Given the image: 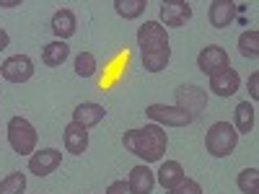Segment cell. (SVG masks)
Returning <instances> with one entry per match:
<instances>
[{"mask_svg":"<svg viewBox=\"0 0 259 194\" xmlns=\"http://www.w3.org/2000/svg\"><path fill=\"white\" fill-rule=\"evenodd\" d=\"M0 75H3L8 83H26L34 75V62L29 55H13L3 62L0 68Z\"/></svg>","mask_w":259,"mask_h":194,"instance_id":"obj_9","label":"cell"},{"mask_svg":"<svg viewBox=\"0 0 259 194\" xmlns=\"http://www.w3.org/2000/svg\"><path fill=\"white\" fill-rule=\"evenodd\" d=\"M148 8V0H114V11L124 18V21H133L140 18Z\"/></svg>","mask_w":259,"mask_h":194,"instance_id":"obj_21","label":"cell"},{"mask_svg":"<svg viewBox=\"0 0 259 194\" xmlns=\"http://www.w3.org/2000/svg\"><path fill=\"white\" fill-rule=\"evenodd\" d=\"M182 179H184V168H182L179 161H163L161 168H158V174H156V181H158L166 191H171Z\"/></svg>","mask_w":259,"mask_h":194,"instance_id":"obj_17","label":"cell"},{"mask_svg":"<svg viewBox=\"0 0 259 194\" xmlns=\"http://www.w3.org/2000/svg\"><path fill=\"white\" fill-rule=\"evenodd\" d=\"M62 163V153L57 148H45V150H34V153L29 156V171L34 176L45 179L50 174H55V171L60 168Z\"/></svg>","mask_w":259,"mask_h":194,"instance_id":"obj_7","label":"cell"},{"mask_svg":"<svg viewBox=\"0 0 259 194\" xmlns=\"http://www.w3.org/2000/svg\"><path fill=\"white\" fill-rule=\"evenodd\" d=\"M11 44V36H8V31L6 29H0V50H6Z\"/></svg>","mask_w":259,"mask_h":194,"instance_id":"obj_29","label":"cell"},{"mask_svg":"<svg viewBox=\"0 0 259 194\" xmlns=\"http://www.w3.org/2000/svg\"><path fill=\"white\" fill-rule=\"evenodd\" d=\"M130 194H150L156 189V174L148 166H135L127 176Z\"/></svg>","mask_w":259,"mask_h":194,"instance_id":"obj_14","label":"cell"},{"mask_svg":"<svg viewBox=\"0 0 259 194\" xmlns=\"http://www.w3.org/2000/svg\"><path fill=\"white\" fill-rule=\"evenodd\" d=\"M122 142L133 156L143 158L145 163H156L163 158L166 148H168V135L158 124H145L140 129H127Z\"/></svg>","mask_w":259,"mask_h":194,"instance_id":"obj_1","label":"cell"},{"mask_svg":"<svg viewBox=\"0 0 259 194\" xmlns=\"http://www.w3.org/2000/svg\"><path fill=\"white\" fill-rule=\"evenodd\" d=\"M78 24H75V13L70 8H60L52 16V34L57 36V41H65L75 34Z\"/></svg>","mask_w":259,"mask_h":194,"instance_id":"obj_16","label":"cell"},{"mask_svg":"<svg viewBox=\"0 0 259 194\" xmlns=\"http://www.w3.org/2000/svg\"><path fill=\"white\" fill-rule=\"evenodd\" d=\"M197 68H200L207 78H212V75H218V73L228 70V68H231L228 52H226L223 47H218V44H207V47L197 55Z\"/></svg>","mask_w":259,"mask_h":194,"instance_id":"obj_8","label":"cell"},{"mask_svg":"<svg viewBox=\"0 0 259 194\" xmlns=\"http://www.w3.org/2000/svg\"><path fill=\"white\" fill-rule=\"evenodd\" d=\"M236 186L241 189V194H259V171L244 168L239 174V179H236Z\"/></svg>","mask_w":259,"mask_h":194,"instance_id":"obj_24","label":"cell"},{"mask_svg":"<svg viewBox=\"0 0 259 194\" xmlns=\"http://www.w3.org/2000/svg\"><path fill=\"white\" fill-rule=\"evenodd\" d=\"M106 194H130V186H127L124 179H119V181H112L106 186Z\"/></svg>","mask_w":259,"mask_h":194,"instance_id":"obj_27","label":"cell"},{"mask_svg":"<svg viewBox=\"0 0 259 194\" xmlns=\"http://www.w3.org/2000/svg\"><path fill=\"white\" fill-rule=\"evenodd\" d=\"M26 191V174L13 171L3 181H0V194H24Z\"/></svg>","mask_w":259,"mask_h":194,"instance_id":"obj_23","label":"cell"},{"mask_svg":"<svg viewBox=\"0 0 259 194\" xmlns=\"http://www.w3.org/2000/svg\"><path fill=\"white\" fill-rule=\"evenodd\" d=\"M62 142H65V150H68L70 156H80V153H85V148H89V129L70 122L62 132Z\"/></svg>","mask_w":259,"mask_h":194,"instance_id":"obj_12","label":"cell"},{"mask_svg":"<svg viewBox=\"0 0 259 194\" xmlns=\"http://www.w3.org/2000/svg\"><path fill=\"white\" fill-rule=\"evenodd\" d=\"M75 73L80 78H91L96 73V57L91 52H78L75 55Z\"/></svg>","mask_w":259,"mask_h":194,"instance_id":"obj_25","label":"cell"},{"mask_svg":"<svg viewBox=\"0 0 259 194\" xmlns=\"http://www.w3.org/2000/svg\"><path fill=\"white\" fill-rule=\"evenodd\" d=\"M168 194H202V186H200L197 181H194V179H187V176H184L174 189L168 191Z\"/></svg>","mask_w":259,"mask_h":194,"instance_id":"obj_26","label":"cell"},{"mask_svg":"<svg viewBox=\"0 0 259 194\" xmlns=\"http://www.w3.org/2000/svg\"><path fill=\"white\" fill-rule=\"evenodd\" d=\"M241 11H244V6L228 3V0H212L210 11H207V18H210V24H212L215 29H228Z\"/></svg>","mask_w":259,"mask_h":194,"instance_id":"obj_11","label":"cell"},{"mask_svg":"<svg viewBox=\"0 0 259 194\" xmlns=\"http://www.w3.org/2000/svg\"><path fill=\"white\" fill-rule=\"evenodd\" d=\"M239 85H241V78H239V73H236L233 68H228V70H223V73L210 78V91L215 96H221V99L233 96L236 91H239Z\"/></svg>","mask_w":259,"mask_h":194,"instance_id":"obj_13","label":"cell"},{"mask_svg":"<svg viewBox=\"0 0 259 194\" xmlns=\"http://www.w3.org/2000/svg\"><path fill=\"white\" fill-rule=\"evenodd\" d=\"M174 96H177L179 109H184L194 119H197L205 112V106H207V91L200 88V85H179V88L174 91Z\"/></svg>","mask_w":259,"mask_h":194,"instance_id":"obj_6","label":"cell"},{"mask_svg":"<svg viewBox=\"0 0 259 194\" xmlns=\"http://www.w3.org/2000/svg\"><path fill=\"white\" fill-rule=\"evenodd\" d=\"M36 129L29 119L24 117H11L8 119V142L13 148V153L18 156H31L34 150H36Z\"/></svg>","mask_w":259,"mask_h":194,"instance_id":"obj_3","label":"cell"},{"mask_svg":"<svg viewBox=\"0 0 259 194\" xmlns=\"http://www.w3.org/2000/svg\"><path fill=\"white\" fill-rule=\"evenodd\" d=\"M140 60L148 73H161V70H166V65L171 60V47L161 50V52H140Z\"/></svg>","mask_w":259,"mask_h":194,"instance_id":"obj_20","label":"cell"},{"mask_svg":"<svg viewBox=\"0 0 259 194\" xmlns=\"http://www.w3.org/2000/svg\"><path fill=\"white\" fill-rule=\"evenodd\" d=\"M70 55V47L65 44V41H50V44H45V50H41V62L47 65V68H60V65L68 60Z\"/></svg>","mask_w":259,"mask_h":194,"instance_id":"obj_19","label":"cell"},{"mask_svg":"<svg viewBox=\"0 0 259 194\" xmlns=\"http://www.w3.org/2000/svg\"><path fill=\"white\" fill-rule=\"evenodd\" d=\"M256 124V109H254V104L249 101H241L239 106H236V117H233V129L239 135H249L251 129Z\"/></svg>","mask_w":259,"mask_h":194,"instance_id":"obj_18","label":"cell"},{"mask_svg":"<svg viewBox=\"0 0 259 194\" xmlns=\"http://www.w3.org/2000/svg\"><path fill=\"white\" fill-rule=\"evenodd\" d=\"M138 47L140 52H161L168 50V31L158 21H145L138 29Z\"/></svg>","mask_w":259,"mask_h":194,"instance_id":"obj_5","label":"cell"},{"mask_svg":"<svg viewBox=\"0 0 259 194\" xmlns=\"http://www.w3.org/2000/svg\"><path fill=\"white\" fill-rule=\"evenodd\" d=\"M106 117V109L101 104H94V101H83V104H78L75 106V112H73V122L75 124H80V127H96L101 119Z\"/></svg>","mask_w":259,"mask_h":194,"instance_id":"obj_15","label":"cell"},{"mask_svg":"<svg viewBox=\"0 0 259 194\" xmlns=\"http://www.w3.org/2000/svg\"><path fill=\"white\" fill-rule=\"evenodd\" d=\"M192 18V6L184 0H163L161 3V21L168 29H179ZM158 21V24H161Z\"/></svg>","mask_w":259,"mask_h":194,"instance_id":"obj_10","label":"cell"},{"mask_svg":"<svg viewBox=\"0 0 259 194\" xmlns=\"http://www.w3.org/2000/svg\"><path fill=\"white\" fill-rule=\"evenodd\" d=\"M249 93L254 101L259 99V73H251V78H249Z\"/></svg>","mask_w":259,"mask_h":194,"instance_id":"obj_28","label":"cell"},{"mask_svg":"<svg viewBox=\"0 0 259 194\" xmlns=\"http://www.w3.org/2000/svg\"><path fill=\"white\" fill-rule=\"evenodd\" d=\"M236 145H239V132L231 122H215L205 135V150L212 158H228Z\"/></svg>","mask_w":259,"mask_h":194,"instance_id":"obj_2","label":"cell"},{"mask_svg":"<svg viewBox=\"0 0 259 194\" xmlns=\"http://www.w3.org/2000/svg\"><path fill=\"white\" fill-rule=\"evenodd\" d=\"M145 117L158 127H187L194 122V117L187 114L184 109H179V106H166V104L145 106Z\"/></svg>","mask_w":259,"mask_h":194,"instance_id":"obj_4","label":"cell"},{"mask_svg":"<svg viewBox=\"0 0 259 194\" xmlns=\"http://www.w3.org/2000/svg\"><path fill=\"white\" fill-rule=\"evenodd\" d=\"M21 0H0V8H18Z\"/></svg>","mask_w":259,"mask_h":194,"instance_id":"obj_30","label":"cell"},{"mask_svg":"<svg viewBox=\"0 0 259 194\" xmlns=\"http://www.w3.org/2000/svg\"><path fill=\"white\" fill-rule=\"evenodd\" d=\"M239 52L246 60H256L259 57V31L256 29H246L239 36Z\"/></svg>","mask_w":259,"mask_h":194,"instance_id":"obj_22","label":"cell"}]
</instances>
